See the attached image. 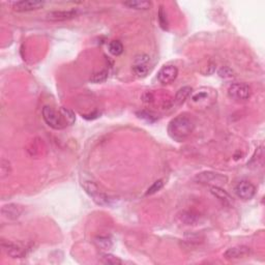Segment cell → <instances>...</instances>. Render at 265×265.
<instances>
[{
    "label": "cell",
    "mask_w": 265,
    "mask_h": 265,
    "mask_svg": "<svg viewBox=\"0 0 265 265\" xmlns=\"http://www.w3.org/2000/svg\"><path fill=\"white\" fill-rule=\"evenodd\" d=\"M43 118L48 126L54 130H64L75 122V114L66 108H60L58 110L45 106L43 108Z\"/></svg>",
    "instance_id": "obj_1"
},
{
    "label": "cell",
    "mask_w": 265,
    "mask_h": 265,
    "mask_svg": "<svg viewBox=\"0 0 265 265\" xmlns=\"http://www.w3.org/2000/svg\"><path fill=\"white\" fill-rule=\"evenodd\" d=\"M195 129V122L190 116L182 114L176 116L168 124V134L174 141L182 142L188 139Z\"/></svg>",
    "instance_id": "obj_2"
},
{
    "label": "cell",
    "mask_w": 265,
    "mask_h": 265,
    "mask_svg": "<svg viewBox=\"0 0 265 265\" xmlns=\"http://www.w3.org/2000/svg\"><path fill=\"white\" fill-rule=\"evenodd\" d=\"M217 93L216 90L210 87H200L197 90L192 91L189 104L194 109L202 110V109H207L212 107L216 100Z\"/></svg>",
    "instance_id": "obj_3"
},
{
    "label": "cell",
    "mask_w": 265,
    "mask_h": 265,
    "mask_svg": "<svg viewBox=\"0 0 265 265\" xmlns=\"http://www.w3.org/2000/svg\"><path fill=\"white\" fill-rule=\"evenodd\" d=\"M195 181L200 183L210 184V186H221L228 182V178L220 173L213 172V171H205V172H201L195 176Z\"/></svg>",
    "instance_id": "obj_4"
},
{
    "label": "cell",
    "mask_w": 265,
    "mask_h": 265,
    "mask_svg": "<svg viewBox=\"0 0 265 265\" xmlns=\"http://www.w3.org/2000/svg\"><path fill=\"white\" fill-rule=\"evenodd\" d=\"M228 97L236 100H247L252 95V89L246 83H233L228 88Z\"/></svg>",
    "instance_id": "obj_5"
},
{
    "label": "cell",
    "mask_w": 265,
    "mask_h": 265,
    "mask_svg": "<svg viewBox=\"0 0 265 265\" xmlns=\"http://www.w3.org/2000/svg\"><path fill=\"white\" fill-rule=\"evenodd\" d=\"M83 188L85 190L89 196L93 199V201L98 203L99 205H105L108 204L109 199L106 196L104 193H102L99 191V189L98 188V185L92 182H85L83 184Z\"/></svg>",
    "instance_id": "obj_6"
},
{
    "label": "cell",
    "mask_w": 265,
    "mask_h": 265,
    "mask_svg": "<svg viewBox=\"0 0 265 265\" xmlns=\"http://www.w3.org/2000/svg\"><path fill=\"white\" fill-rule=\"evenodd\" d=\"M236 196L241 200H251L256 194L255 185L248 181H240L234 188Z\"/></svg>",
    "instance_id": "obj_7"
},
{
    "label": "cell",
    "mask_w": 265,
    "mask_h": 265,
    "mask_svg": "<svg viewBox=\"0 0 265 265\" xmlns=\"http://www.w3.org/2000/svg\"><path fill=\"white\" fill-rule=\"evenodd\" d=\"M44 5L45 2L38 1V0H22V1L13 2V9L18 13H27L40 10Z\"/></svg>",
    "instance_id": "obj_8"
},
{
    "label": "cell",
    "mask_w": 265,
    "mask_h": 265,
    "mask_svg": "<svg viewBox=\"0 0 265 265\" xmlns=\"http://www.w3.org/2000/svg\"><path fill=\"white\" fill-rule=\"evenodd\" d=\"M150 57L145 54L139 55L135 58L134 65H132V72H134L138 77H145L148 72H149Z\"/></svg>",
    "instance_id": "obj_9"
},
{
    "label": "cell",
    "mask_w": 265,
    "mask_h": 265,
    "mask_svg": "<svg viewBox=\"0 0 265 265\" xmlns=\"http://www.w3.org/2000/svg\"><path fill=\"white\" fill-rule=\"evenodd\" d=\"M178 69L175 66H164L158 73V80L160 83L167 85L176 80Z\"/></svg>",
    "instance_id": "obj_10"
},
{
    "label": "cell",
    "mask_w": 265,
    "mask_h": 265,
    "mask_svg": "<svg viewBox=\"0 0 265 265\" xmlns=\"http://www.w3.org/2000/svg\"><path fill=\"white\" fill-rule=\"evenodd\" d=\"M251 255V248L247 246H237L228 248L224 253L225 259L227 260H240L245 259Z\"/></svg>",
    "instance_id": "obj_11"
},
{
    "label": "cell",
    "mask_w": 265,
    "mask_h": 265,
    "mask_svg": "<svg viewBox=\"0 0 265 265\" xmlns=\"http://www.w3.org/2000/svg\"><path fill=\"white\" fill-rule=\"evenodd\" d=\"M1 247L3 248V251L9 255L11 258H24L26 256V248L11 243V241H2Z\"/></svg>",
    "instance_id": "obj_12"
},
{
    "label": "cell",
    "mask_w": 265,
    "mask_h": 265,
    "mask_svg": "<svg viewBox=\"0 0 265 265\" xmlns=\"http://www.w3.org/2000/svg\"><path fill=\"white\" fill-rule=\"evenodd\" d=\"M78 11L76 10H68V11H54L50 12L47 15V20L53 22H60V21H67L76 18L78 16Z\"/></svg>",
    "instance_id": "obj_13"
},
{
    "label": "cell",
    "mask_w": 265,
    "mask_h": 265,
    "mask_svg": "<svg viewBox=\"0 0 265 265\" xmlns=\"http://www.w3.org/2000/svg\"><path fill=\"white\" fill-rule=\"evenodd\" d=\"M23 213V207L19 204L10 203L5 204L1 208V215L5 217L6 220L15 221L20 217V215Z\"/></svg>",
    "instance_id": "obj_14"
},
{
    "label": "cell",
    "mask_w": 265,
    "mask_h": 265,
    "mask_svg": "<svg viewBox=\"0 0 265 265\" xmlns=\"http://www.w3.org/2000/svg\"><path fill=\"white\" fill-rule=\"evenodd\" d=\"M210 193H212L217 200L221 201L222 203L226 206H232L233 204H234V200H233L231 195L226 192L225 190H223L221 186H216V185L210 186Z\"/></svg>",
    "instance_id": "obj_15"
},
{
    "label": "cell",
    "mask_w": 265,
    "mask_h": 265,
    "mask_svg": "<svg viewBox=\"0 0 265 265\" xmlns=\"http://www.w3.org/2000/svg\"><path fill=\"white\" fill-rule=\"evenodd\" d=\"M123 4L128 6L129 9L139 10V11H146L151 7V2L146 1V0H130V1L123 2Z\"/></svg>",
    "instance_id": "obj_16"
},
{
    "label": "cell",
    "mask_w": 265,
    "mask_h": 265,
    "mask_svg": "<svg viewBox=\"0 0 265 265\" xmlns=\"http://www.w3.org/2000/svg\"><path fill=\"white\" fill-rule=\"evenodd\" d=\"M193 89L190 86H183L179 89L174 98V103L176 106H182L186 99H188L191 96Z\"/></svg>",
    "instance_id": "obj_17"
},
{
    "label": "cell",
    "mask_w": 265,
    "mask_h": 265,
    "mask_svg": "<svg viewBox=\"0 0 265 265\" xmlns=\"http://www.w3.org/2000/svg\"><path fill=\"white\" fill-rule=\"evenodd\" d=\"M95 244L98 248H102L104 251H109L112 248L113 244L111 239L107 236H98L95 238Z\"/></svg>",
    "instance_id": "obj_18"
},
{
    "label": "cell",
    "mask_w": 265,
    "mask_h": 265,
    "mask_svg": "<svg viewBox=\"0 0 265 265\" xmlns=\"http://www.w3.org/2000/svg\"><path fill=\"white\" fill-rule=\"evenodd\" d=\"M108 50L113 56H119L123 53V45L119 41H111L108 45Z\"/></svg>",
    "instance_id": "obj_19"
},
{
    "label": "cell",
    "mask_w": 265,
    "mask_h": 265,
    "mask_svg": "<svg viewBox=\"0 0 265 265\" xmlns=\"http://www.w3.org/2000/svg\"><path fill=\"white\" fill-rule=\"evenodd\" d=\"M11 173H12L11 163L5 159H2L1 162H0V178L4 179L6 177H9Z\"/></svg>",
    "instance_id": "obj_20"
},
{
    "label": "cell",
    "mask_w": 265,
    "mask_h": 265,
    "mask_svg": "<svg viewBox=\"0 0 265 265\" xmlns=\"http://www.w3.org/2000/svg\"><path fill=\"white\" fill-rule=\"evenodd\" d=\"M99 259L103 263L110 264V265H118V264L122 263V261L118 258V257H116L112 254H108V253L103 254L102 256L99 257Z\"/></svg>",
    "instance_id": "obj_21"
},
{
    "label": "cell",
    "mask_w": 265,
    "mask_h": 265,
    "mask_svg": "<svg viewBox=\"0 0 265 265\" xmlns=\"http://www.w3.org/2000/svg\"><path fill=\"white\" fill-rule=\"evenodd\" d=\"M108 75H109V73H108L107 69H103V71H100V72L96 73L95 75H93L90 78V81L93 83H102L107 80Z\"/></svg>",
    "instance_id": "obj_22"
},
{
    "label": "cell",
    "mask_w": 265,
    "mask_h": 265,
    "mask_svg": "<svg viewBox=\"0 0 265 265\" xmlns=\"http://www.w3.org/2000/svg\"><path fill=\"white\" fill-rule=\"evenodd\" d=\"M164 186V182L162 179H159V181L154 182L149 188H148L147 192H146V196H150V195H153L155 193H158L159 191H161Z\"/></svg>",
    "instance_id": "obj_23"
},
{
    "label": "cell",
    "mask_w": 265,
    "mask_h": 265,
    "mask_svg": "<svg viewBox=\"0 0 265 265\" xmlns=\"http://www.w3.org/2000/svg\"><path fill=\"white\" fill-rule=\"evenodd\" d=\"M181 219H182V222L185 223L186 225H191V224L196 223L197 216L193 213H182L181 215Z\"/></svg>",
    "instance_id": "obj_24"
},
{
    "label": "cell",
    "mask_w": 265,
    "mask_h": 265,
    "mask_svg": "<svg viewBox=\"0 0 265 265\" xmlns=\"http://www.w3.org/2000/svg\"><path fill=\"white\" fill-rule=\"evenodd\" d=\"M159 21H160L161 27L166 30L168 27V21H167V17H166V12L163 10L162 6L160 7V11H159Z\"/></svg>",
    "instance_id": "obj_25"
},
{
    "label": "cell",
    "mask_w": 265,
    "mask_h": 265,
    "mask_svg": "<svg viewBox=\"0 0 265 265\" xmlns=\"http://www.w3.org/2000/svg\"><path fill=\"white\" fill-rule=\"evenodd\" d=\"M219 75H220V77L225 78V79H228V78H232L233 76H234V75H233L232 69L229 68L228 66L222 67L219 71Z\"/></svg>",
    "instance_id": "obj_26"
}]
</instances>
